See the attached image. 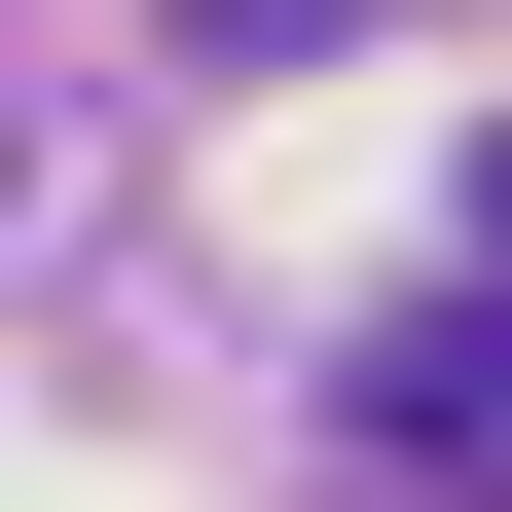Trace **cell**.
<instances>
[{
  "label": "cell",
  "mask_w": 512,
  "mask_h": 512,
  "mask_svg": "<svg viewBox=\"0 0 512 512\" xmlns=\"http://www.w3.org/2000/svg\"><path fill=\"white\" fill-rule=\"evenodd\" d=\"M366 403H403L439 476H512V330H366Z\"/></svg>",
  "instance_id": "obj_1"
},
{
  "label": "cell",
  "mask_w": 512,
  "mask_h": 512,
  "mask_svg": "<svg viewBox=\"0 0 512 512\" xmlns=\"http://www.w3.org/2000/svg\"><path fill=\"white\" fill-rule=\"evenodd\" d=\"M476 256H512V183H476Z\"/></svg>",
  "instance_id": "obj_3"
},
{
  "label": "cell",
  "mask_w": 512,
  "mask_h": 512,
  "mask_svg": "<svg viewBox=\"0 0 512 512\" xmlns=\"http://www.w3.org/2000/svg\"><path fill=\"white\" fill-rule=\"evenodd\" d=\"M220 37H256V74H293V37H366V0H220Z\"/></svg>",
  "instance_id": "obj_2"
}]
</instances>
